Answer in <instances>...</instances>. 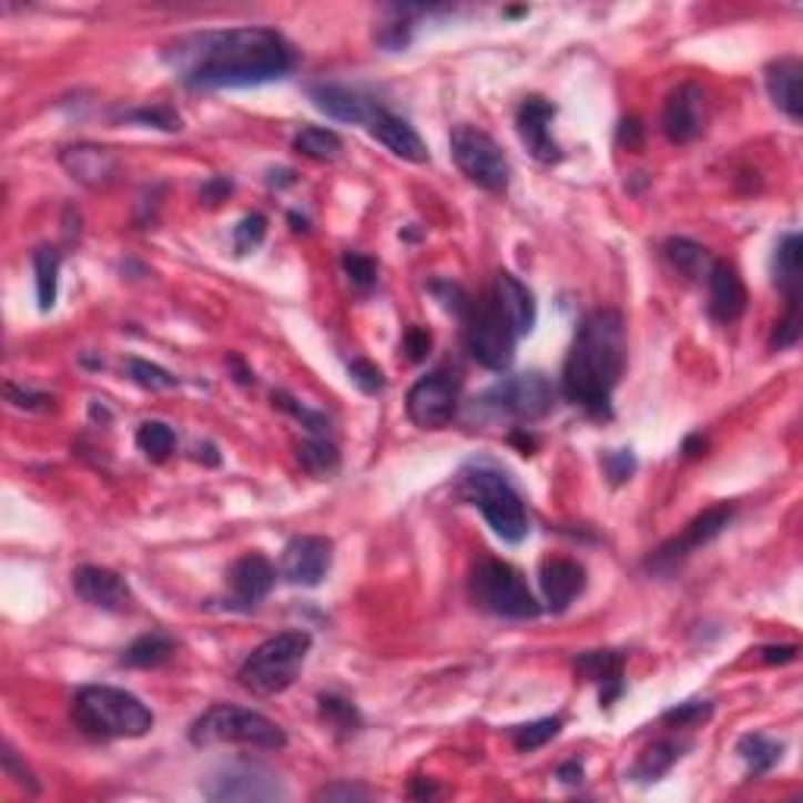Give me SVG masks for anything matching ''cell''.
Masks as SVG:
<instances>
[{
	"label": "cell",
	"instance_id": "1",
	"mask_svg": "<svg viewBox=\"0 0 803 803\" xmlns=\"http://www.w3.org/2000/svg\"><path fill=\"white\" fill-rule=\"evenodd\" d=\"M164 60L185 89L217 92L286 79L295 70V48L276 29L242 26L176 38Z\"/></svg>",
	"mask_w": 803,
	"mask_h": 803
},
{
	"label": "cell",
	"instance_id": "2",
	"mask_svg": "<svg viewBox=\"0 0 803 803\" xmlns=\"http://www.w3.org/2000/svg\"><path fill=\"white\" fill-rule=\"evenodd\" d=\"M628 365V333L619 311H590L575 333V343L562 370V393L568 402L587 408L597 418L612 415V393Z\"/></svg>",
	"mask_w": 803,
	"mask_h": 803
},
{
	"label": "cell",
	"instance_id": "3",
	"mask_svg": "<svg viewBox=\"0 0 803 803\" xmlns=\"http://www.w3.org/2000/svg\"><path fill=\"white\" fill-rule=\"evenodd\" d=\"M73 719L79 729L101 741L145 738L154 729V712L129 691L110 684H89L73 700Z\"/></svg>",
	"mask_w": 803,
	"mask_h": 803
},
{
	"label": "cell",
	"instance_id": "4",
	"mask_svg": "<svg viewBox=\"0 0 803 803\" xmlns=\"http://www.w3.org/2000/svg\"><path fill=\"white\" fill-rule=\"evenodd\" d=\"M461 494L465 499L480 509L487 525L502 537L506 543H521L530 533L528 506L521 494L511 487V480L502 471H496L484 461H468L461 468Z\"/></svg>",
	"mask_w": 803,
	"mask_h": 803
},
{
	"label": "cell",
	"instance_id": "5",
	"mask_svg": "<svg viewBox=\"0 0 803 803\" xmlns=\"http://www.w3.org/2000/svg\"><path fill=\"white\" fill-rule=\"evenodd\" d=\"M311 650V634L302 628L279 631L276 638L255 647L238 669V684L257 697H274L289 691L302 672Z\"/></svg>",
	"mask_w": 803,
	"mask_h": 803
},
{
	"label": "cell",
	"instance_id": "6",
	"mask_svg": "<svg viewBox=\"0 0 803 803\" xmlns=\"http://www.w3.org/2000/svg\"><path fill=\"white\" fill-rule=\"evenodd\" d=\"M189 741L195 748H211V744H242V748L257 750H283L286 748V731L267 719L264 712L245 710V707H230L220 703L199 715L189 729Z\"/></svg>",
	"mask_w": 803,
	"mask_h": 803
},
{
	"label": "cell",
	"instance_id": "7",
	"mask_svg": "<svg viewBox=\"0 0 803 803\" xmlns=\"http://www.w3.org/2000/svg\"><path fill=\"white\" fill-rule=\"evenodd\" d=\"M471 600L499 619L528 621L540 616V602L533 600L528 581L518 568L502 559H480L471 571Z\"/></svg>",
	"mask_w": 803,
	"mask_h": 803
},
{
	"label": "cell",
	"instance_id": "8",
	"mask_svg": "<svg viewBox=\"0 0 803 803\" xmlns=\"http://www.w3.org/2000/svg\"><path fill=\"white\" fill-rule=\"evenodd\" d=\"M552 408H556V386L549 384V377L540 370L499 380L475 405V411H480L484 420L509 418L521 424L547 418Z\"/></svg>",
	"mask_w": 803,
	"mask_h": 803
},
{
	"label": "cell",
	"instance_id": "9",
	"mask_svg": "<svg viewBox=\"0 0 803 803\" xmlns=\"http://www.w3.org/2000/svg\"><path fill=\"white\" fill-rule=\"evenodd\" d=\"M449 148H453V161L456 166L480 189L502 195L511 183L509 157L502 154V148L496 145L487 132L475 126H456L449 135Z\"/></svg>",
	"mask_w": 803,
	"mask_h": 803
},
{
	"label": "cell",
	"instance_id": "10",
	"mask_svg": "<svg viewBox=\"0 0 803 803\" xmlns=\"http://www.w3.org/2000/svg\"><path fill=\"white\" fill-rule=\"evenodd\" d=\"M468 352L475 355L477 365L487 370H509L515 362V343L518 333L509 324V317L496 305L494 295H487L484 302L471 305V317H468Z\"/></svg>",
	"mask_w": 803,
	"mask_h": 803
},
{
	"label": "cell",
	"instance_id": "11",
	"mask_svg": "<svg viewBox=\"0 0 803 803\" xmlns=\"http://www.w3.org/2000/svg\"><path fill=\"white\" fill-rule=\"evenodd\" d=\"M204 797L207 801H283L286 787L279 785L271 769L257 763H233V766L214 772L204 782Z\"/></svg>",
	"mask_w": 803,
	"mask_h": 803
},
{
	"label": "cell",
	"instance_id": "12",
	"mask_svg": "<svg viewBox=\"0 0 803 803\" xmlns=\"http://www.w3.org/2000/svg\"><path fill=\"white\" fill-rule=\"evenodd\" d=\"M734 518V506L729 502H722V506H712V509L700 511L694 521L688 525V528L678 533L675 540H669V543H662V547L647 559V568L650 571H657V575H672L694 549L707 547L710 540H715L722 530L729 528V521Z\"/></svg>",
	"mask_w": 803,
	"mask_h": 803
},
{
	"label": "cell",
	"instance_id": "13",
	"mask_svg": "<svg viewBox=\"0 0 803 803\" xmlns=\"http://www.w3.org/2000/svg\"><path fill=\"white\" fill-rule=\"evenodd\" d=\"M405 411L420 430H443L458 411V380L449 374H427L408 389Z\"/></svg>",
	"mask_w": 803,
	"mask_h": 803
},
{
	"label": "cell",
	"instance_id": "14",
	"mask_svg": "<svg viewBox=\"0 0 803 803\" xmlns=\"http://www.w3.org/2000/svg\"><path fill=\"white\" fill-rule=\"evenodd\" d=\"M707 129V94L694 82L678 85L662 110V132L672 145H691Z\"/></svg>",
	"mask_w": 803,
	"mask_h": 803
},
{
	"label": "cell",
	"instance_id": "15",
	"mask_svg": "<svg viewBox=\"0 0 803 803\" xmlns=\"http://www.w3.org/2000/svg\"><path fill=\"white\" fill-rule=\"evenodd\" d=\"M333 566V543L327 537H295L283 552V578L295 587H317Z\"/></svg>",
	"mask_w": 803,
	"mask_h": 803
},
{
	"label": "cell",
	"instance_id": "16",
	"mask_svg": "<svg viewBox=\"0 0 803 803\" xmlns=\"http://www.w3.org/2000/svg\"><path fill=\"white\" fill-rule=\"evenodd\" d=\"M60 164H63V170L73 176L75 183L92 189V192L108 189V185L116 183V176H120V157H116L110 148L101 145L67 148V151L60 154Z\"/></svg>",
	"mask_w": 803,
	"mask_h": 803
},
{
	"label": "cell",
	"instance_id": "17",
	"mask_svg": "<svg viewBox=\"0 0 803 803\" xmlns=\"http://www.w3.org/2000/svg\"><path fill=\"white\" fill-rule=\"evenodd\" d=\"M73 590L82 602H89L94 609L104 612H126L132 593H129L126 581L101 566H82L73 571Z\"/></svg>",
	"mask_w": 803,
	"mask_h": 803
},
{
	"label": "cell",
	"instance_id": "18",
	"mask_svg": "<svg viewBox=\"0 0 803 803\" xmlns=\"http://www.w3.org/2000/svg\"><path fill=\"white\" fill-rule=\"evenodd\" d=\"M552 120H556V108L549 104L547 98H525V104L518 108V135L540 164L562 161V151L549 132Z\"/></svg>",
	"mask_w": 803,
	"mask_h": 803
},
{
	"label": "cell",
	"instance_id": "19",
	"mask_svg": "<svg viewBox=\"0 0 803 803\" xmlns=\"http://www.w3.org/2000/svg\"><path fill=\"white\" fill-rule=\"evenodd\" d=\"M703 283H707V289H710L712 321H719V324L741 321V314L748 311V289H744L738 271H734L731 264H725V261H715Z\"/></svg>",
	"mask_w": 803,
	"mask_h": 803
},
{
	"label": "cell",
	"instance_id": "20",
	"mask_svg": "<svg viewBox=\"0 0 803 803\" xmlns=\"http://www.w3.org/2000/svg\"><path fill=\"white\" fill-rule=\"evenodd\" d=\"M540 587H543V600L552 612H566L571 602L585 593L587 571L575 559H547L540 566Z\"/></svg>",
	"mask_w": 803,
	"mask_h": 803
},
{
	"label": "cell",
	"instance_id": "21",
	"mask_svg": "<svg viewBox=\"0 0 803 803\" xmlns=\"http://www.w3.org/2000/svg\"><path fill=\"white\" fill-rule=\"evenodd\" d=\"M308 94L314 108L339 123H370L380 110L370 98L346 85H311Z\"/></svg>",
	"mask_w": 803,
	"mask_h": 803
},
{
	"label": "cell",
	"instance_id": "22",
	"mask_svg": "<svg viewBox=\"0 0 803 803\" xmlns=\"http://www.w3.org/2000/svg\"><path fill=\"white\" fill-rule=\"evenodd\" d=\"M274 581L276 568L261 552H248L230 568V587H233V597L242 609H252L264 600L274 590Z\"/></svg>",
	"mask_w": 803,
	"mask_h": 803
},
{
	"label": "cell",
	"instance_id": "23",
	"mask_svg": "<svg viewBox=\"0 0 803 803\" xmlns=\"http://www.w3.org/2000/svg\"><path fill=\"white\" fill-rule=\"evenodd\" d=\"M370 135L384 148H389L396 157H402V161L427 164V157H430L415 126L408 120L396 116V113H389V110H377V116L370 120Z\"/></svg>",
	"mask_w": 803,
	"mask_h": 803
},
{
	"label": "cell",
	"instance_id": "24",
	"mask_svg": "<svg viewBox=\"0 0 803 803\" xmlns=\"http://www.w3.org/2000/svg\"><path fill=\"white\" fill-rule=\"evenodd\" d=\"M769 98L775 101V108L787 113L794 123L803 116V67L794 57H782L775 63H769L766 70Z\"/></svg>",
	"mask_w": 803,
	"mask_h": 803
},
{
	"label": "cell",
	"instance_id": "25",
	"mask_svg": "<svg viewBox=\"0 0 803 803\" xmlns=\"http://www.w3.org/2000/svg\"><path fill=\"white\" fill-rule=\"evenodd\" d=\"M494 298L496 305L502 308V314L509 317V324L515 327V333H518V339L528 336L533 324H537V302H533L528 286H525L521 279H515L511 274H496Z\"/></svg>",
	"mask_w": 803,
	"mask_h": 803
},
{
	"label": "cell",
	"instance_id": "26",
	"mask_svg": "<svg viewBox=\"0 0 803 803\" xmlns=\"http://www.w3.org/2000/svg\"><path fill=\"white\" fill-rule=\"evenodd\" d=\"M621 665H624V659L616 650H590V653H581V657L575 659L578 675L600 684L602 707H609L621 694V688H624L621 684Z\"/></svg>",
	"mask_w": 803,
	"mask_h": 803
},
{
	"label": "cell",
	"instance_id": "27",
	"mask_svg": "<svg viewBox=\"0 0 803 803\" xmlns=\"http://www.w3.org/2000/svg\"><path fill=\"white\" fill-rule=\"evenodd\" d=\"M772 274H775V286L787 295V305L801 302L803 242L797 233H787V236L782 238V245L775 248V264H772Z\"/></svg>",
	"mask_w": 803,
	"mask_h": 803
},
{
	"label": "cell",
	"instance_id": "28",
	"mask_svg": "<svg viewBox=\"0 0 803 803\" xmlns=\"http://www.w3.org/2000/svg\"><path fill=\"white\" fill-rule=\"evenodd\" d=\"M173 653H176V640L164 634V631H151V634L132 640L126 647V653L120 657V662L129 665V669H157V665L170 662Z\"/></svg>",
	"mask_w": 803,
	"mask_h": 803
},
{
	"label": "cell",
	"instance_id": "29",
	"mask_svg": "<svg viewBox=\"0 0 803 803\" xmlns=\"http://www.w3.org/2000/svg\"><path fill=\"white\" fill-rule=\"evenodd\" d=\"M665 257L672 261L675 271L691 276V279H707L712 264H715V257H712L703 245L691 242V238H669V242H665Z\"/></svg>",
	"mask_w": 803,
	"mask_h": 803
},
{
	"label": "cell",
	"instance_id": "30",
	"mask_svg": "<svg viewBox=\"0 0 803 803\" xmlns=\"http://www.w3.org/2000/svg\"><path fill=\"white\" fill-rule=\"evenodd\" d=\"M738 753H741V760L748 763L750 775H766V772L779 766L785 748H782L779 741H772V738L756 731V734H744V738L738 741Z\"/></svg>",
	"mask_w": 803,
	"mask_h": 803
},
{
	"label": "cell",
	"instance_id": "31",
	"mask_svg": "<svg viewBox=\"0 0 803 803\" xmlns=\"http://www.w3.org/2000/svg\"><path fill=\"white\" fill-rule=\"evenodd\" d=\"M295 456H298V465H302L311 477H329L336 475V468H339V449H336L327 437L302 439L298 449H295Z\"/></svg>",
	"mask_w": 803,
	"mask_h": 803
},
{
	"label": "cell",
	"instance_id": "32",
	"mask_svg": "<svg viewBox=\"0 0 803 803\" xmlns=\"http://www.w3.org/2000/svg\"><path fill=\"white\" fill-rule=\"evenodd\" d=\"M678 760H681V744L675 741H659L653 748H647L640 753V760L634 763L631 769V779H638V782H657L662 779L669 769L675 766Z\"/></svg>",
	"mask_w": 803,
	"mask_h": 803
},
{
	"label": "cell",
	"instance_id": "33",
	"mask_svg": "<svg viewBox=\"0 0 803 803\" xmlns=\"http://www.w3.org/2000/svg\"><path fill=\"white\" fill-rule=\"evenodd\" d=\"M32 261H35L38 308L51 311L57 302V283H60V252L44 245V248H38Z\"/></svg>",
	"mask_w": 803,
	"mask_h": 803
},
{
	"label": "cell",
	"instance_id": "34",
	"mask_svg": "<svg viewBox=\"0 0 803 803\" xmlns=\"http://www.w3.org/2000/svg\"><path fill=\"white\" fill-rule=\"evenodd\" d=\"M293 148L298 154H305L311 161H333L339 151H343V139L333 132V129L308 126L302 132H295Z\"/></svg>",
	"mask_w": 803,
	"mask_h": 803
},
{
	"label": "cell",
	"instance_id": "35",
	"mask_svg": "<svg viewBox=\"0 0 803 803\" xmlns=\"http://www.w3.org/2000/svg\"><path fill=\"white\" fill-rule=\"evenodd\" d=\"M135 443L151 461H166L170 453L176 449V434L164 420H145L135 434Z\"/></svg>",
	"mask_w": 803,
	"mask_h": 803
},
{
	"label": "cell",
	"instance_id": "36",
	"mask_svg": "<svg viewBox=\"0 0 803 803\" xmlns=\"http://www.w3.org/2000/svg\"><path fill=\"white\" fill-rule=\"evenodd\" d=\"M317 703H321V715H324V722H327L329 729H336L339 734H355V731L362 729V715L343 697L321 694Z\"/></svg>",
	"mask_w": 803,
	"mask_h": 803
},
{
	"label": "cell",
	"instance_id": "37",
	"mask_svg": "<svg viewBox=\"0 0 803 803\" xmlns=\"http://www.w3.org/2000/svg\"><path fill=\"white\" fill-rule=\"evenodd\" d=\"M559 731H562V719H537V722H528V725H515L509 731V738L515 748L530 753V750L549 744Z\"/></svg>",
	"mask_w": 803,
	"mask_h": 803
},
{
	"label": "cell",
	"instance_id": "38",
	"mask_svg": "<svg viewBox=\"0 0 803 803\" xmlns=\"http://www.w3.org/2000/svg\"><path fill=\"white\" fill-rule=\"evenodd\" d=\"M126 377L132 384H139L142 389H151V393H161V389H173L180 384L170 370H164L161 365H151L145 358H129L126 362Z\"/></svg>",
	"mask_w": 803,
	"mask_h": 803
},
{
	"label": "cell",
	"instance_id": "39",
	"mask_svg": "<svg viewBox=\"0 0 803 803\" xmlns=\"http://www.w3.org/2000/svg\"><path fill=\"white\" fill-rule=\"evenodd\" d=\"M264 236H267V217L264 214H248V217L238 220V226L233 230V245H236L238 255H248L264 242Z\"/></svg>",
	"mask_w": 803,
	"mask_h": 803
},
{
	"label": "cell",
	"instance_id": "40",
	"mask_svg": "<svg viewBox=\"0 0 803 803\" xmlns=\"http://www.w3.org/2000/svg\"><path fill=\"white\" fill-rule=\"evenodd\" d=\"M274 405L276 408H283V411H289L293 418L302 420V424L311 430V437H327L329 420L324 418V415H317V411L305 408V405H298L289 393H274Z\"/></svg>",
	"mask_w": 803,
	"mask_h": 803
},
{
	"label": "cell",
	"instance_id": "41",
	"mask_svg": "<svg viewBox=\"0 0 803 803\" xmlns=\"http://www.w3.org/2000/svg\"><path fill=\"white\" fill-rule=\"evenodd\" d=\"M343 271H346L355 289H370L377 283V264L367 255H358V252H346L343 255Z\"/></svg>",
	"mask_w": 803,
	"mask_h": 803
},
{
	"label": "cell",
	"instance_id": "42",
	"mask_svg": "<svg viewBox=\"0 0 803 803\" xmlns=\"http://www.w3.org/2000/svg\"><path fill=\"white\" fill-rule=\"evenodd\" d=\"M348 380L352 384L358 386L362 393H367V396H377V393H384V370L377 365H370V362H365V358H355L352 365H348Z\"/></svg>",
	"mask_w": 803,
	"mask_h": 803
},
{
	"label": "cell",
	"instance_id": "43",
	"mask_svg": "<svg viewBox=\"0 0 803 803\" xmlns=\"http://www.w3.org/2000/svg\"><path fill=\"white\" fill-rule=\"evenodd\" d=\"M710 715H712V703H707V700H691V703L672 707V710L665 712L662 719H665L669 725L688 729V725H700V722H707Z\"/></svg>",
	"mask_w": 803,
	"mask_h": 803
},
{
	"label": "cell",
	"instance_id": "44",
	"mask_svg": "<svg viewBox=\"0 0 803 803\" xmlns=\"http://www.w3.org/2000/svg\"><path fill=\"white\" fill-rule=\"evenodd\" d=\"M801 302L787 305V314L782 317V324L775 327V336H772V348H791L797 346L801 339Z\"/></svg>",
	"mask_w": 803,
	"mask_h": 803
},
{
	"label": "cell",
	"instance_id": "45",
	"mask_svg": "<svg viewBox=\"0 0 803 803\" xmlns=\"http://www.w3.org/2000/svg\"><path fill=\"white\" fill-rule=\"evenodd\" d=\"M126 120H135V123H148V126L166 129V132H176V129H183V120H180V113H176V110H170V108L132 110V113H126Z\"/></svg>",
	"mask_w": 803,
	"mask_h": 803
},
{
	"label": "cell",
	"instance_id": "46",
	"mask_svg": "<svg viewBox=\"0 0 803 803\" xmlns=\"http://www.w3.org/2000/svg\"><path fill=\"white\" fill-rule=\"evenodd\" d=\"M634 468H638V461L631 456V449H619V453H606V456H602V471H606V477H609L612 484L631 480Z\"/></svg>",
	"mask_w": 803,
	"mask_h": 803
},
{
	"label": "cell",
	"instance_id": "47",
	"mask_svg": "<svg viewBox=\"0 0 803 803\" xmlns=\"http://www.w3.org/2000/svg\"><path fill=\"white\" fill-rule=\"evenodd\" d=\"M374 797V791L365 785H352V782H333L324 785L321 791H314V801H367Z\"/></svg>",
	"mask_w": 803,
	"mask_h": 803
},
{
	"label": "cell",
	"instance_id": "48",
	"mask_svg": "<svg viewBox=\"0 0 803 803\" xmlns=\"http://www.w3.org/2000/svg\"><path fill=\"white\" fill-rule=\"evenodd\" d=\"M7 399L13 402L17 408H26V411H48V408H54V399H51L48 393L19 389L17 384H7Z\"/></svg>",
	"mask_w": 803,
	"mask_h": 803
},
{
	"label": "cell",
	"instance_id": "49",
	"mask_svg": "<svg viewBox=\"0 0 803 803\" xmlns=\"http://www.w3.org/2000/svg\"><path fill=\"white\" fill-rule=\"evenodd\" d=\"M430 346H434V336L427 333L424 327H408L405 329V339H402V348L408 355V362H424L430 355Z\"/></svg>",
	"mask_w": 803,
	"mask_h": 803
},
{
	"label": "cell",
	"instance_id": "50",
	"mask_svg": "<svg viewBox=\"0 0 803 803\" xmlns=\"http://www.w3.org/2000/svg\"><path fill=\"white\" fill-rule=\"evenodd\" d=\"M3 772H7V775H10L19 787H26L29 794H38V782L32 779V772L19 763L17 750L13 748H3Z\"/></svg>",
	"mask_w": 803,
	"mask_h": 803
},
{
	"label": "cell",
	"instance_id": "51",
	"mask_svg": "<svg viewBox=\"0 0 803 803\" xmlns=\"http://www.w3.org/2000/svg\"><path fill=\"white\" fill-rule=\"evenodd\" d=\"M230 189H233L230 180H211V183L201 189V199L207 201V204H217L223 195H230Z\"/></svg>",
	"mask_w": 803,
	"mask_h": 803
},
{
	"label": "cell",
	"instance_id": "52",
	"mask_svg": "<svg viewBox=\"0 0 803 803\" xmlns=\"http://www.w3.org/2000/svg\"><path fill=\"white\" fill-rule=\"evenodd\" d=\"M760 653L766 662H791V659H797V647H763Z\"/></svg>",
	"mask_w": 803,
	"mask_h": 803
},
{
	"label": "cell",
	"instance_id": "53",
	"mask_svg": "<svg viewBox=\"0 0 803 803\" xmlns=\"http://www.w3.org/2000/svg\"><path fill=\"white\" fill-rule=\"evenodd\" d=\"M619 142H621V145L628 142V148H638L640 145V123H638V120H624V123H621Z\"/></svg>",
	"mask_w": 803,
	"mask_h": 803
},
{
	"label": "cell",
	"instance_id": "54",
	"mask_svg": "<svg viewBox=\"0 0 803 803\" xmlns=\"http://www.w3.org/2000/svg\"><path fill=\"white\" fill-rule=\"evenodd\" d=\"M566 785H578L581 779H585V769L578 766V763H566V766H559V772H556Z\"/></svg>",
	"mask_w": 803,
	"mask_h": 803
},
{
	"label": "cell",
	"instance_id": "55",
	"mask_svg": "<svg viewBox=\"0 0 803 803\" xmlns=\"http://www.w3.org/2000/svg\"><path fill=\"white\" fill-rule=\"evenodd\" d=\"M434 794H437V787H434V785L411 787V797H434Z\"/></svg>",
	"mask_w": 803,
	"mask_h": 803
}]
</instances>
